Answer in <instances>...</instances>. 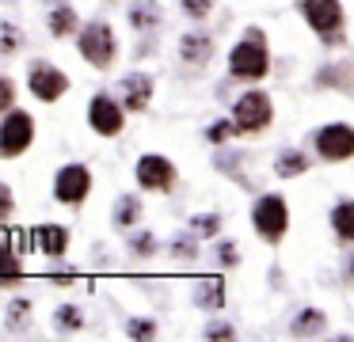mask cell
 <instances>
[{"label":"cell","mask_w":354,"mask_h":342,"mask_svg":"<svg viewBox=\"0 0 354 342\" xmlns=\"http://www.w3.org/2000/svg\"><path fill=\"white\" fill-rule=\"evenodd\" d=\"M270 68V53H267V38H248L232 46L229 53V76L232 80H263Z\"/></svg>","instance_id":"6da1fadb"},{"label":"cell","mask_w":354,"mask_h":342,"mask_svg":"<svg viewBox=\"0 0 354 342\" xmlns=\"http://www.w3.org/2000/svg\"><path fill=\"white\" fill-rule=\"evenodd\" d=\"M77 50H80V57H84L92 68H111L115 57H118L115 30H111L107 23H100V19L88 23V27L80 30V38H77Z\"/></svg>","instance_id":"7a4b0ae2"},{"label":"cell","mask_w":354,"mask_h":342,"mask_svg":"<svg viewBox=\"0 0 354 342\" xmlns=\"http://www.w3.org/2000/svg\"><path fill=\"white\" fill-rule=\"evenodd\" d=\"M252 225L259 232V240L267 243H282V236L290 232V209H286V198L278 194H263L252 209Z\"/></svg>","instance_id":"3957f363"},{"label":"cell","mask_w":354,"mask_h":342,"mask_svg":"<svg viewBox=\"0 0 354 342\" xmlns=\"http://www.w3.org/2000/svg\"><path fill=\"white\" fill-rule=\"evenodd\" d=\"M274 118V106H270L267 91H244L232 106V122H236L240 133H263Z\"/></svg>","instance_id":"277c9868"},{"label":"cell","mask_w":354,"mask_h":342,"mask_svg":"<svg viewBox=\"0 0 354 342\" xmlns=\"http://www.w3.org/2000/svg\"><path fill=\"white\" fill-rule=\"evenodd\" d=\"M35 141V118L27 111H16L12 106L8 114H4V122H0V156L12 160V156H24L27 149H31Z\"/></svg>","instance_id":"5b68a950"},{"label":"cell","mask_w":354,"mask_h":342,"mask_svg":"<svg viewBox=\"0 0 354 342\" xmlns=\"http://www.w3.org/2000/svg\"><path fill=\"white\" fill-rule=\"evenodd\" d=\"M313 144H316V156L320 160H328V164H343V160L354 156V126H346V122H331V126L316 129Z\"/></svg>","instance_id":"8992f818"},{"label":"cell","mask_w":354,"mask_h":342,"mask_svg":"<svg viewBox=\"0 0 354 342\" xmlns=\"http://www.w3.org/2000/svg\"><path fill=\"white\" fill-rule=\"evenodd\" d=\"M27 88H31V95L42 99V103H57V99L69 91V76H65L57 65H50V61H31Z\"/></svg>","instance_id":"52a82bcc"},{"label":"cell","mask_w":354,"mask_h":342,"mask_svg":"<svg viewBox=\"0 0 354 342\" xmlns=\"http://www.w3.org/2000/svg\"><path fill=\"white\" fill-rule=\"evenodd\" d=\"M126 122V106H118L107 91H95L92 103H88V126L95 129L100 137H118Z\"/></svg>","instance_id":"ba28073f"},{"label":"cell","mask_w":354,"mask_h":342,"mask_svg":"<svg viewBox=\"0 0 354 342\" xmlns=\"http://www.w3.org/2000/svg\"><path fill=\"white\" fill-rule=\"evenodd\" d=\"M88 190H92V171H88L84 164H69L57 171L54 179V198L62 205H80L88 198Z\"/></svg>","instance_id":"9c48e42d"},{"label":"cell","mask_w":354,"mask_h":342,"mask_svg":"<svg viewBox=\"0 0 354 342\" xmlns=\"http://www.w3.org/2000/svg\"><path fill=\"white\" fill-rule=\"evenodd\" d=\"M138 182H141L145 190L168 194V190L176 187V164H171L168 156H156V152H149V156L138 160Z\"/></svg>","instance_id":"30bf717a"},{"label":"cell","mask_w":354,"mask_h":342,"mask_svg":"<svg viewBox=\"0 0 354 342\" xmlns=\"http://www.w3.org/2000/svg\"><path fill=\"white\" fill-rule=\"evenodd\" d=\"M301 15L308 19V27H313L316 35H335L346 19L339 0H301Z\"/></svg>","instance_id":"8fae6325"},{"label":"cell","mask_w":354,"mask_h":342,"mask_svg":"<svg viewBox=\"0 0 354 342\" xmlns=\"http://www.w3.org/2000/svg\"><path fill=\"white\" fill-rule=\"evenodd\" d=\"M149 99H153V76L145 73H130L122 80V106L133 114L149 111Z\"/></svg>","instance_id":"7c38bea8"},{"label":"cell","mask_w":354,"mask_h":342,"mask_svg":"<svg viewBox=\"0 0 354 342\" xmlns=\"http://www.w3.org/2000/svg\"><path fill=\"white\" fill-rule=\"evenodd\" d=\"M12 228L0 225V289H12L19 285V278H24V263L16 258V251H12Z\"/></svg>","instance_id":"4fadbf2b"},{"label":"cell","mask_w":354,"mask_h":342,"mask_svg":"<svg viewBox=\"0 0 354 342\" xmlns=\"http://www.w3.org/2000/svg\"><path fill=\"white\" fill-rule=\"evenodd\" d=\"M31 243L42 251V255H50V258H62L65 251H69V228L65 225H39V228H31Z\"/></svg>","instance_id":"5bb4252c"},{"label":"cell","mask_w":354,"mask_h":342,"mask_svg":"<svg viewBox=\"0 0 354 342\" xmlns=\"http://www.w3.org/2000/svg\"><path fill=\"white\" fill-rule=\"evenodd\" d=\"M179 57L187 61V65H206L209 57H214V42H209V35H183L179 38Z\"/></svg>","instance_id":"9a60e30c"},{"label":"cell","mask_w":354,"mask_h":342,"mask_svg":"<svg viewBox=\"0 0 354 342\" xmlns=\"http://www.w3.org/2000/svg\"><path fill=\"white\" fill-rule=\"evenodd\" d=\"M194 304L206 312L225 308V278H198L194 281Z\"/></svg>","instance_id":"2e32d148"},{"label":"cell","mask_w":354,"mask_h":342,"mask_svg":"<svg viewBox=\"0 0 354 342\" xmlns=\"http://www.w3.org/2000/svg\"><path fill=\"white\" fill-rule=\"evenodd\" d=\"M160 19H164V12L153 4V0H138V4L130 8V27L133 30H145L149 35V30L160 27Z\"/></svg>","instance_id":"e0dca14e"},{"label":"cell","mask_w":354,"mask_h":342,"mask_svg":"<svg viewBox=\"0 0 354 342\" xmlns=\"http://www.w3.org/2000/svg\"><path fill=\"white\" fill-rule=\"evenodd\" d=\"M77 27H80V15L73 4H57L54 12H50V35L54 38H69Z\"/></svg>","instance_id":"ac0fdd59"},{"label":"cell","mask_w":354,"mask_h":342,"mask_svg":"<svg viewBox=\"0 0 354 342\" xmlns=\"http://www.w3.org/2000/svg\"><path fill=\"white\" fill-rule=\"evenodd\" d=\"M324 323H328V316H324L320 308H305L297 319H293L290 334H297V339H308V334H320V331H324Z\"/></svg>","instance_id":"d6986e66"},{"label":"cell","mask_w":354,"mask_h":342,"mask_svg":"<svg viewBox=\"0 0 354 342\" xmlns=\"http://www.w3.org/2000/svg\"><path fill=\"white\" fill-rule=\"evenodd\" d=\"M168 255L179 258V263H194V258H198V240H194V232H176L171 236Z\"/></svg>","instance_id":"ffe728a7"},{"label":"cell","mask_w":354,"mask_h":342,"mask_svg":"<svg viewBox=\"0 0 354 342\" xmlns=\"http://www.w3.org/2000/svg\"><path fill=\"white\" fill-rule=\"evenodd\" d=\"M274 171L282 175V179L305 175V171H308V156H305V152H297V149H290V152H282V156L274 160Z\"/></svg>","instance_id":"44dd1931"},{"label":"cell","mask_w":354,"mask_h":342,"mask_svg":"<svg viewBox=\"0 0 354 342\" xmlns=\"http://www.w3.org/2000/svg\"><path fill=\"white\" fill-rule=\"evenodd\" d=\"M331 228H335L343 240H354V198H346V202H339L335 209H331Z\"/></svg>","instance_id":"7402d4cb"},{"label":"cell","mask_w":354,"mask_h":342,"mask_svg":"<svg viewBox=\"0 0 354 342\" xmlns=\"http://www.w3.org/2000/svg\"><path fill=\"white\" fill-rule=\"evenodd\" d=\"M138 220H141V202H138V198H130V194L118 198V205H115V225H118V228H133Z\"/></svg>","instance_id":"603a6c76"},{"label":"cell","mask_w":354,"mask_h":342,"mask_svg":"<svg viewBox=\"0 0 354 342\" xmlns=\"http://www.w3.org/2000/svg\"><path fill=\"white\" fill-rule=\"evenodd\" d=\"M54 323H57V331H80V327H84V312H80L77 304H62V308L54 312Z\"/></svg>","instance_id":"cb8c5ba5"},{"label":"cell","mask_w":354,"mask_h":342,"mask_svg":"<svg viewBox=\"0 0 354 342\" xmlns=\"http://www.w3.org/2000/svg\"><path fill=\"white\" fill-rule=\"evenodd\" d=\"M156 251H160V243H156V236H153V232H145V228H141V232H133V236H130V255H138V258H153Z\"/></svg>","instance_id":"d4e9b609"},{"label":"cell","mask_w":354,"mask_h":342,"mask_svg":"<svg viewBox=\"0 0 354 342\" xmlns=\"http://www.w3.org/2000/svg\"><path fill=\"white\" fill-rule=\"evenodd\" d=\"M27 319H31V301H24V296H16V301L8 304V331H24Z\"/></svg>","instance_id":"484cf974"},{"label":"cell","mask_w":354,"mask_h":342,"mask_svg":"<svg viewBox=\"0 0 354 342\" xmlns=\"http://www.w3.org/2000/svg\"><path fill=\"white\" fill-rule=\"evenodd\" d=\"M191 232L194 236H217L221 232V217L217 213H198V217H191Z\"/></svg>","instance_id":"4316f807"},{"label":"cell","mask_w":354,"mask_h":342,"mask_svg":"<svg viewBox=\"0 0 354 342\" xmlns=\"http://www.w3.org/2000/svg\"><path fill=\"white\" fill-rule=\"evenodd\" d=\"M240 133V129H236V122H214V126H209L206 129V141L209 144H225V141H232V137H236Z\"/></svg>","instance_id":"83f0119b"},{"label":"cell","mask_w":354,"mask_h":342,"mask_svg":"<svg viewBox=\"0 0 354 342\" xmlns=\"http://www.w3.org/2000/svg\"><path fill=\"white\" fill-rule=\"evenodd\" d=\"M19 46H24L19 27H12V23H0V53H16Z\"/></svg>","instance_id":"f1b7e54d"},{"label":"cell","mask_w":354,"mask_h":342,"mask_svg":"<svg viewBox=\"0 0 354 342\" xmlns=\"http://www.w3.org/2000/svg\"><path fill=\"white\" fill-rule=\"evenodd\" d=\"M126 334H130V339H156V323L153 319H130V323H126Z\"/></svg>","instance_id":"f546056e"},{"label":"cell","mask_w":354,"mask_h":342,"mask_svg":"<svg viewBox=\"0 0 354 342\" xmlns=\"http://www.w3.org/2000/svg\"><path fill=\"white\" fill-rule=\"evenodd\" d=\"M183 4V12L191 15V19H206L209 12H214V0H179Z\"/></svg>","instance_id":"4dcf8cb0"},{"label":"cell","mask_w":354,"mask_h":342,"mask_svg":"<svg viewBox=\"0 0 354 342\" xmlns=\"http://www.w3.org/2000/svg\"><path fill=\"white\" fill-rule=\"evenodd\" d=\"M12 103H16V84L8 76H0V114H8Z\"/></svg>","instance_id":"1f68e13d"},{"label":"cell","mask_w":354,"mask_h":342,"mask_svg":"<svg viewBox=\"0 0 354 342\" xmlns=\"http://www.w3.org/2000/svg\"><path fill=\"white\" fill-rule=\"evenodd\" d=\"M217 258H221L225 266H236L240 263V247L232 240H225V243H217Z\"/></svg>","instance_id":"d6a6232c"},{"label":"cell","mask_w":354,"mask_h":342,"mask_svg":"<svg viewBox=\"0 0 354 342\" xmlns=\"http://www.w3.org/2000/svg\"><path fill=\"white\" fill-rule=\"evenodd\" d=\"M12 209H16V194H12V187L0 182V220H8Z\"/></svg>","instance_id":"836d02e7"},{"label":"cell","mask_w":354,"mask_h":342,"mask_svg":"<svg viewBox=\"0 0 354 342\" xmlns=\"http://www.w3.org/2000/svg\"><path fill=\"white\" fill-rule=\"evenodd\" d=\"M206 339H232V327L229 323H214V327H206Z\"/></svg>","instance_id":"e575fe53"},{"label":"cell","mask_w":354,"mask_h":342,"mask_svg":"<svg viewBox=\"0 0 354 342\" xmlns=\"http://www.w3.org/2000/svg\"><path fill=\"white\" fill-rule=\"evenodd\" d=\"M46 278H50V281H57V285H73V281H77V274L65 270V274H46Z\"/></svg>","instance_id":"d590c367"},{"label":"cell","mask_w":354,"mask_h":342,"mask_svg":"<svg viewBox=\"0 0 354 342\" xmlns=\"http://www.w3.org/2000/svg\"><path fill=\"white\" fill-rule=\"evenodd\" d=\"M346 278L354 281V258H351V263H346Z\"/></svg>","instance_id":"8d00e7d4"}]
</instances>
